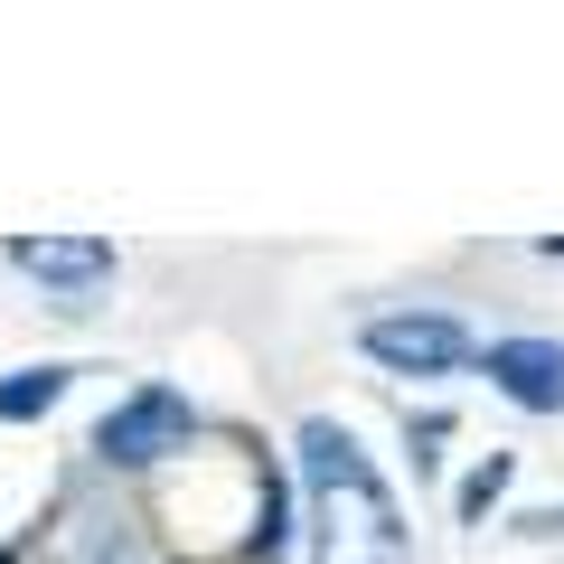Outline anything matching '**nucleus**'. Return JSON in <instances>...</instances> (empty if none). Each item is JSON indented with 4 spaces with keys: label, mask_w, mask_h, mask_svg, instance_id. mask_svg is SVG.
<instances>
[{
    "label": "nucleus",
    "mask_w": 564,
    "mask_h": 564,
    "mask_svg": "<svg viewBox=\"0 0 564 564\" xmlns=\"http://www.w3.org/2000/svg\"><path fill=\"white\" fill-rule=\"evenodd\" d=\"M302 462V527H311V564H404V508L386 489V470L367 462V443L348 423L311 414L292 433Z\"/></svg>",
    "instance_id": "nucleus-1"
},
{
    "label": "nucleus",
    "mask_w": 564,
    "mask_h": 564,
    "mask_svg": "<svg viewBox=\"0 0 564 564\" xmlns=\"http://www.w3.org/2000/svg\"><path fill=\"white\" fill-rule=\"evenodd\" d=\"M188 443H198V404H188L180 386H132V395L95 423V452L113 470H151V462H170V452H188Z\"/></svg>",
    "instance_id": "nucleus-2"
},
{
    "label": "nucleus",
    "mask_w": 564,
    "mask_h": 564,
    "mask_svg": "<svg viewBox=\"0 0 564 564\" xmlns=\"http://www.w3.org/2000/svg\"><path fill=\"white\" fill-rule=\"evenodd\" d=\"M358 348L377 367H395V377H452V367L470 358V329L452 321V311H377V321L358 329Z\"/></svg>",
    "instance_id": "nucleus-3"
},
{
    "label": "nucleus",
    "mask_w": 564,
    "mask_h": 564,
    "mask_svg": "<svg viewBox=\"0 0 564 564\" xmlns=\"http://www.w3.org/2000/svg\"><path fill=\"white\" fill-rule=\"evenodd\" d=\"M10 263L57 292V311H85L113 282V236H10Z\"/></svg>",
    "instance_id": "nucleus-4"
},
{
    "label": "nucleus",
    "mask_w": 564,
    "mask_h": 564,
    "mask_svg": "<svg viewBox=\"0 0 564 564\" xmlns=\"http://www.w3.org/2000/svg\"><path fill=\"white\" fill-rule=\"evenodd\" d=\"M480 367L518 414H564V339H489Z\"/></svg>",
    "instance_id": "nucleus-5"
},
{
    "label": "nucleus",
    "mask_w": 564,
    "mask_h": 564,
    "mask_svg": "<svg viewBox=\"0 0 564 564\" xmlns=\"http://www.w3.org/2000/svg\"><path fill=\"white\" fill-rule=\"evenodd\" d=\"M76 386V367H20V377H0V423H29Z\"/></svg>",
    "instance_id": "nucleus-6"
},
{
    "label": "nucleus",
    "mask_w": 564,
    "mask_h": 564,
    "mask_svg": "<svg viewBox=\"0 0 564 564\" xmlns=\"http://www.w3.org/2000/svg\"><path fill=\"white\" fill-rule=\"evenodd\" d=\"M508 480H518V462H508V452H489V462L462 480V518H489V508L508 499Z\"/></svg>",
    "instance_id": "nucleus-7"
},
{
    "label": "nucleus",
    "mask_w": 564,
    "mask_h": 564,
    "mask_svg": "<svg viewBox=\"0 0 564 564\" xmlns=\"http://www.w3.org/2000/svg\"><path fill=\"white\" fill-rule=\"evenodd\" d=\"M0 564H20V555H0Z\"/></svg>",
    "instance_id": "nucleus-8"
}]
</instances>
